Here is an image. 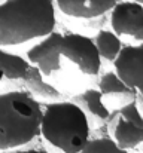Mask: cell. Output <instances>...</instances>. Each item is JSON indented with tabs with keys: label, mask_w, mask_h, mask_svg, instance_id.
Returning <instances> with one entry per match:
<instances>
[{
	"label": "cell",
	"mask_w": 143,
	"mask_h": 153,
	"mask_svg": "<svg viewBox=\"0 0 143 153\" xmlns=\"http://www.w3.org/2000/svg\"><path fill=\"white\" fill-rule=\"evenodd\" d=\"M139 102L140 100H134L110 111L104 123V126H107V134L125 150L139 147L143 141V116Z\"/></svg>",
	"instance_id": "obj_5"
},
{
	"label": "cell",
	"mask_w": 143,
	"mask_h": 153,
	"mask_svg": "<svg viewBox=\"0 0 143 153\" xmlns=\"http://www.w3.org/2000/svg\"><path fill=\"white\" fill-rule=\"evenodd\" d=\"M98 91L103 97V101L115 105H124L134 100H140V92L124 83L115 71H106L98 80Z\"/></svg>",
	"instance_id": "obj_8"
},
{
	"label": "cell",
	"mask_w": 143,
	"mask_h": 153,
	"mask_svg": "<svg viewBox=\"0 0 143 153\" xmlns=\"http://www.w3.org/2000/svg\"><path fill=\"white\" fill-rule=\"evenodd\" d=\"M40 135L61 153H79L91 137V123L72 100H55L42 107Z\"/></svg>",
	"instance_id": "obj_4"
},
{
	"label": "cell",
	"mask_w": 143,
	"mask_h": 153,
	"mask_svg": "<svg viewBox=\"0 0 143 153\" xmlns=\"http://www.w3.org/2000/svg\"><path fill=\"white\" fill-rule=\"evenodd\" d=\"M113 71L116 76L131 86L133 89L142 92L143 85V46L137 45H122L116 58L112 61Z\"/></svg>",
	"instance_id": "obj_7"
},
{
	"label": "cell",
	"mask_w": 143,
	"mask_h": 153,
	"mask_svg": "<svg viewBox=\"0 0 143 153\" xmlns=\"http://www.w3.org/2000/svg\"><path fill=\"white\" fill-rule=\"evenodd\" d=\"M24 85L27 88V91L33 95V97H39V98H45V100H63V94L60 89H57L52 83H49L45 76L40 73V70L34 65L30 64L25 76H24Z\"/></svg>",
	"instance_id": "obj_11"
},
{
	"label": "cell",
	"mask_w": 143,
	"mask_h": 153,
	"mask_svg": "<svg viewBox=\"0 0 143 153\" xmlns=\"http://www.w3.org/2000/svg\"><path fill=\"white\" fill-rule=\"evenodd\" d=\"M79 153H130L128 150L119 147L109 134L90 137L87 144Z\"/></svg>",
	"instance_id": "obj_14"
},
{
	"label": "cell",
	"mask_w": 143,
	"mask_h": 153,
	"mask_svg": "<svg viewBox=\"0 0 143 153\" xmlns=\"http://www.w3.org/2000/svg\"><path fill=\"white\" fill-rule=\"evenodd\" d=\"M110 12V25L115 34L134 39L137 43L143 40V3L131 0H119Z\"/></svg>",
	"instance_id": "obj_6"
},
{
	"label": "cell",
	"mask_w": 143,
	"mask_h": 153,
	"mask_svg": "<svg viewBox=\"0 0 143 153\" xmlns=\"http://www.w3.org/2000/svg\"><path fill=\"white\" fill-rule=\"evenodd\" d=\"M28 67L30 62L27 58L6 51L3 46H0V82L22 80Z\"/></svg>",
	"instance_id": "obj_12"
},
{
	"label": "cell",
	"mask_w": 143,
	"mask_h": 153,
	"mask_svg": "<svg viewBox=\"0 0 143 153\" xmlns=\"http://www.w3.org/2000/svg\"><path fill=\"white\" fill-rule=\"evenodd\" d=\"M4 153H51L46 149L42 147H30V149H12V150H4Z\"/></svg>",
	"instance_id": "obj_15"
},
{
	"label": "cell",
	"mask_w": 143,
	"mask_h": 153,
	"mask_svg": "<svg viewBox=\"0 0 143 153\" xmlns=\"http://www.w3.org/2000/svg\"><path fill=\"white\" fill-rule=\"evenodd\" d=\"M119 0H54L55 6L67 16L93 19L107 13Z\"/></svg>",
	"instance_id": "obj_9"
},
{
	"label": "cell",
	"mask_w": 143,
	"mask_h": 153,
	"mask_svg": "<svg viewBox=\"0 0 143 153\" xmlns=\"http://www.w3.org/2000/svg\"><path fill=\"white\" fill-rule=\"evenodd\" d=\"M93 40H94V45L100 58L106 59L109 62H112L116 58L118 52L121 51V48L124 45L121 37L118 34H115L112 30H100L97 33L95 39Z\"/></svg>",
	"instance_id": "obj_13"
},
{
	"label": "cell",
	"mask_w": 143,
	"mask_h": 153,
	"mask_svg": "<svg viewBox=\"0 0 143 153\" xmlns=\"http://www.w3.org/2000/svg\"><path fill=\"white\" fill-rule=\"evenodd\" d=\"M25 56L45 77L66 70L78 71L84 76H97L101 68V58L94 40L73 31H51L39 43L31 46Z\"/></svg>",
	"instance_id": "obj_1"
},
{
	"label": "cell",
	"mask_w": 143,
	"mask_h": 153,
	"mask_svg": "<svg viewBox=\"0 0 143 153\" xmlns=\"http://www.w3.org/2000/svg\"><path fill=\"white\" fill-rule=\"evenodd\" d=\"M42 104L28 91L0 94V150L28 144L40 135Z\"/></svg>",
	"instance_id": "obj_3"
},
{
	"label": "cell",
	"mask_w": 143,
	"mask_h": 153,
	"mask_svg": "<svg viewBox=\"0 0 143 153\" xmlns=\"http://www.w3.org/2000/svg\"><path fill=\"white\" fill-rule=\"evenodd\" d=\"M131 1H137V3H143V0H131Z\"/></svg>",
	"instance_id": "obj_16"
},
{
	"label": "cell",
	"mask_w": 143,
	"mask_h": 153,
	"mask_svg": "<svg viewBox=\"0 0 143 153\" xmlns=\"http://www.w3.org/2000/svg\"><path fill=\"white\" fill-rule=\"evenodd\" d=\"M72 101L76 102L84 110V113L87 114L90 123L93 122L98 126H104L106 120L110 116V108L106 105L100 91L95 89V88L84 89L78 95H73Z\"/></svg>",
	"instance_id": "obj_10"
},
{
	"label": "cell",
	"mask_w": 143,
	"mask_h": 153,
	"mask_svg": "<svg viewBox=\"0 0 143 153\" xmlns=\"http://www.w3.org/2000/svg\"><path fill=\"white\" fill-rule=\"evenodd\" d=\"M54 0H3L0 3V46H16L55 30Z\"/></svg>",
	"instance_id": "obj_2"
}]
</instances>
